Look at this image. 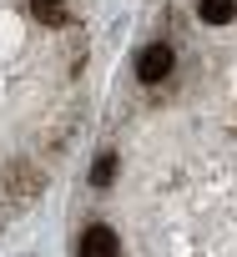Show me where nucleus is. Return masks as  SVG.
Returning a JSON list of instances; mask_svg holds the SVG:
<instances>
[{"label": "nucleus", "mask_w": 237, "mask_h": 257, "mask_svg": "<svg viewBox=\"0 0 237 257\" xmlns=\"http://www.w3.org/2000/svg\"><path fill=\"white\" fill-rule=\"evenodd\" d=\"M91 177H96V187H106V182H111V177H116V157H101V162H96V172H91Z\"/></svg>", "instance_id": "obj_5"}, {"label": "nucleus", "mask_w": 237, "mask_h": 257, "mask_svg": "<svg viewBox=\"0 0 237 257\" xmlns=\"http://www.w3.org/2000/svg\"><path fill=\"white\" fill-rule=\"evenodd\" d=\"M172 66H177V56H172V46H147V51L137 56V76H142L147 86H157V81H167V76H172Z\"/></svg>", "instance_id": "obj_1"}, {"label": "nucleus", "mask_w": 237, "mask_h": 257, "mask_svg": "<svg viewBox=\"0 0 237 257\" xmlns=\"http://www.w3.org/2000/svg\"><path fill=\"white\" fill-rule=\"evenodd\" d=\"M31 16L41 26H61L66 21V0H31Z\"/></svg>", "instance_id": "obj_4"}, {"label": "nucleus", "mask_w": 237, "mask_h": 257, "mask_svg": "<svg viewBox=\"0 0 237 257\" xmlns=\"http://www.w3.org/2000/svg\"><path fill=\"white\" fill-rule=\"evenodd\" d=\"M76 252L81 257H116V252H122V237H116L111 227H86L81 242H76Z\"/></svg>", "instance_id": "obj_2"}, {"label": "nucleus", "mask_w": 237, "mask_h": 257, "mask_svg": "<svg viewBox=\"0 0 237 257\" xmlns=\"http://www.w3.org/2000/svg\"><path fill=\"white\" fill-rule=\"evenodd\" d=\"M197 16H202L207 26H227V21L237 16V0H197Z\"/></svg>", "instance_id": "obj_3"}]
</instances>
